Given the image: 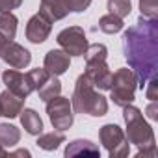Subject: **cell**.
<instances>
[{
    "label": "cell",
    "mask_w": 158,
    "mask_h": 158,
    "mask_svg": "<svg viewBox=\"0 0 158 158\" xmlns=\"http://www.w3.org/2000/svg\"><path fill=\"white\" fill-rule=\"evenodd\" d=\"M125 58L136 74L138 88H143L158 74V19L139 17L136 26L123 34Z\"/></svg>",
    "instance_id": "6da1fadb"
},
{
    "label": "cell",
    "mask_w": 158,
    "mask_h": 158,
    "mask_svg": "<svg viewBox=\"0 0 158 158\" xmlns=\"http://www.w3.org/2000/svg\"><path fill=\"white\" fill-rule=\"evenodd\" d=\"M71 106L74 108L76 114H86L91 117H102L108 112V101L101 93L95 91L93 82L88 78V74H80L74 84V93Z\"/></svg>",
    "instance_id": "7a4b0ae2"
},
{
    "label": "cell",
    "mask_w": 158,
    "mask_h": 158,
    "mask_svg": "<svg viewBox=\"0 0 158 158\" xmlns=\"http://www.w3.org/2000/svg\"><path fill=\"white\" fill-rule=\"evenodd\" d=\"M123 117L127 123V139L128 143H134L138 147H147L154 143V132L151 128V125L143 119V114L139 112V108L127 104L123 106Z\"/></svg>",
    "instance_id": "3957f363"
},
{
    "label": "cell",
    "mask_w": 158,
    "mask_h": 158,
    "mask_svg": "<svg viewBox=\"0 0 158 158\" xmlns=\"http://www.w3.org/2000/svg\"><path fill=\"white\" fill-rule=\"evenodd\" d=\"M138 88L136 74L132 69H117L112 74V88H110V99L117 106H127L134 102V93Z\"/></svg>",
    "instance_id": "277c9868"
},
{
    "label": "cell",
    "mask_w": 158,
    "mask_h": 158,
    "mask_svg": "<svg viewBox=\"0 0 158 158\" xmlns=\"http://www.w3.org/2000/svg\"><path fill=\"white\" fill-rule=\"evenodd\" d=\"M99 138H101V143L104 145V149L108 151V154L112 158H125L128 156L130 152V143L125 136V132L121 130V127L110 123V125H104L99 132Z\"/></svg>",
    "instance_id": "5b68a950"
},
{
    "label": "cell",
    "mask_w": 158,
    "mask_h": 158,
    "mask_svg": "<svg viewBox=\"0 0 158 158\" xmlns=\"http://www.w3.org/2000/svg\"><path fill=\"white\" fill-rule=\"evenodd\" d=\"M47 114H48V119L52 123V127L56 130H67L71 128L73 125V106H71V101L67 97H54L50 101H47Z\"/></svg>",
    "instance_id": "8992f818"
},
{
    "label": "cell",
    "mask_w": 158,
    "mask_h": 158,
    "mask_svg": "<svg viewBox=\"0 0 158 158\" xmlns=\"http://www.w3.org/2000/svg\"><path fill=\"white\" fill-rule=\"evenodd\" d=\"M58 45L69 54V56H84L88 48L86 32L80 26H69L58 34Z\"/></svg>",
    "instance_id": "52a82bcc"
},
{
    "label": "cell",
    "mask_w": 158,
    "mask_h": 158,
    "mask_svg": "<svg viewBox=\"0 0 158 158\" xmlns=\"http://www.w3.org/2000/svg\"><path fill=\"white\" fill-rule=\"evenodd\" d=\"M0 58H2L10 67H13V69H24L32 61V54L23 45H19L15 41H8L2 47V50H0Z\"/></svg>",
    "instance_id": "ba28073f"
},
{
    "label": "cell",
    "mask_w": 158,
    "mask_h": 158,
    "mask_svg": "<svg viewBox=\"0 0 158 158\" xmlns=\"http://www.w3.org/2000/svg\"><path fill=\"white\" fill-rule=\"evenodd\" d=\"M86 74L99 89L112 88V71L106 65V60H91L86 61Z\"/></svg>",
    "instance_id": "9c48e42d"
},
{
    "label": "cell",
    "mask_w": 158,
    "mask_h": 158,
    "mask_svg": "<svg viewBox=\"0 0 158 158\" xmlns=\"http://www.w3.org/2000/svg\"><path fill=\"white\" fill-rule=\"evenodd\" d=\"M50 28H52V21H48L43 13H35L26 24V37H28V41L39 45V43L47 41Z\"/></svg>",
    "instance_id": "30bf717a"
},
{
    "label": "cell",
    "mask_w": 158,
    "mask_h": 158,
    "mask_svg": "<svg viewBox=\"0 0 158 158\" xmlns=\"http://www.w3.org/2000/svg\"><path fill=\"white\" fill-rule=\"evenodd\" d=\"M2 80H4V84H6V88H8L10 91H13L15 95L23 97V99H26V97L32 93V88H30L28 82H26V76H24L23 73H19L17 69H8V71H4V73H2Z\"/></svg>",
    "instance_id": "8fae6325"
},
{
    "label": "cell",
    "mask_w": 158,
    "mask_h": 158,
    "mask_svg": "<svg viewBox=\"0 0 158 158\" xmlns=\"http://www.w3.org/2000/svg\"><path fill=\"white\" fill-rule=\"evenodd\" d=\"M71 65V56L65 50H48L45 56V69L48 71V74L60 76L63 74Z\"/></svg>",
    "instance_id": "7c38bea8"
},
{
    "label": "cell",
    "mask_w": 158,
    "mask_h": 158,
    "mask_svg": "<svg viewBox=\"0 0 158 158\" xmlns=\"http://www.w3.org/2000/svg\"><path fill=\"white\" fill-rule=\"evenodd\" d=\"M0 108H2V115L8 119H13L17 115H21L23 108H24V99L15 95L13 91L6 89L0 93Z\"/></svg>",
    "instance_id": "4fadbf2b"
},
{
    "label": "cell",
    "mask_w": 158,
    "mask_h": 158,
    "mask_svg": "<svg viewBox=\"0 0 158 158\" xmlns=\"http://www.w3.org/2000/svg\"><path fill=\"white\" fill-rule=\"evenodd\" d=\"M39 13H43L48 21H60L63 17H67L69 13V6L65 0H41L39 6Z\"/></svg>",
    "instance_id": "5bb4252c"
},
{
    "label": "cell",
    "mask_w": 158,
    "mask_h": 158,
    "mask_svg": "<svg viewBox=\"0 0 158 158\" xmlns=\"http://www.w3.org/2000/svg\"><path fill=\"white\" fill-rule=\"evenodd\" d=\"M21 125L32 136H39L43 132V121H41L39 114L35 110H32V108H23V112H21Z\"/></svg>",
    "instance_id": "9a60e30c"
},
{
    "label": "cell",
    "mask_w": 158,
    "mask_h": 158,
    "mask_svg": "<svg viewBox=\"0 0 158 158\" xmlns=\"http://www.w3.org/2000/svg\"><path fill=\"white\" fill-rule=\"evenodd\" d=\"M99 154V147L95 143H91L89 139H74L65 147V156H76V154Z\"/></svg>",
    "instance_id": "2e32d148"
},
{
    "label": "cell",
    "mask_w": 158,
    "mask_h": 158,
    "mask_svg": "<svg viewBox=\"0 0 158 158\" xmlns=\"http://www.w3.org/2000/svg\"><path fill=\"white\" fill-rule=\"evenodd\" d=\"M37 91H39V99L47 102V101H50V99H54V97L60 95V91H61V82L58 80V76L50 74Z\"/></svg>",
    "instance_id": "e0dca14e"
},
{
    "label": "cell",
    "mask_w": 158,
    "mask_h": 158,
    "mask_svg": "<svg viewBox=\"0 0 158 158\" xmlns=\"http://www.w3.org/2000/svg\"><path fill=\"white\" fill-rule=\"evenodd\" d=\"M17 17L11 11H0V32L6 35V39H15L17 34Z\"/></svg>",
    "instance_id": "ac0fdd59"
},
{
    "label": "cell",
    "mask_w": 158,
    "mask_h": 158,
    "mask_svg": "<svg viewBox=\"0 0 158 158\" xmlns=\"http://www.w3.org/2000/svg\"><path fill=\"white\" fill-rule=\"evenodd\" d=\"M19 139H21V130L15 125H10V123L0 125V143L4 147H13L19 143Z\"/></svg>",
    "instance_id": "d6986e66"
},
{
    "label": "cell",
    "mask_w": 158,
    "mask_h": 158,
    "mask_svg": "<svg viewBox=\"0 0 158 158\" xmlns=\"http://www.w3.org/2000/svg\"><path fill=\"white\" fill-rule=\"evenodd\" d=\"M63 141H65V136L61 134V130L60 132H47V134L37 138V145L43 151H56Z\"/></svg>",
    "instance_id": "ffe728a7"
},
{
    "label": "cell",
    "mask_w": 158,
    "mask_h": 158,
    "mask_svg": "<svg viewBox=\"0 0 158 158\" xmlns=\"http://www.w3.org/2000/svg\"><path fill=\"white\" fill-rule=\"evenodd\" d=\"M99 28L104 32V34H117L123 30V19L114 15V13H108V15H102L99 19Z\"/></svg>",
    "instance_id": "44dd1931"
},
{
    "label": "cell",
    "mask_w": 158,
    "mask_h": 158,
    "mask_svg": "<svg viewBox=\"0 0 158 158\" xmlns=\"http://www.w3.org/2000/svg\"><path fill=\"white\" fill-rule=\"evenodd\" d=\"M24 76H26V82H28V86L32 88V91H37L50 74H48V71H47L45 67H43V69L37 67V69H32V71L24 73Z\"/></svg>",
    "instance_id": "7402d4cb"
},
{
    "label": "cell",
    "mask_w": 158,
    "mask_h": 158,
    "mask_svg": "<svg viewBox=\"0 0 158 158\" xmlns=\"http://www.w3.org/2000/svg\"><path fill=\"white\" fill-rule=\"evenodd\" d=\"M108 10H110V13H114V15L123 19V17L130 15L132 2L130 0H108Z\"/></svg>",
    "instance_id": "603a6c76"
},
{
    "label": "cell",
    "mask_w": 158,
    "mask_h": 158,
    "mask_svg": "<svg viewBox=\"0 0 158 158\" xmlns=\"http://www.w3.org/2000/svg\"><path fill=\"white\" fill-rule=\"evenodd\" d=\"M86 61H91V60H106L108 56V48L101 43H93V45H88L86 48Z\"/></svg>",
    "instance_id": "cb8c5ba5"
},
{
    "label": "cell",
    "mask_w": 158,
    "mask_h": 158,
    "mask_svg": "<svg viewBox=\"0 0 158 158\" xmlns=\"http://www.w3.org/2000/svg\"><path fill=\"white\" fill-rule=\"evenodd\" d=\"M139 11L141 17L158 19V0H139Z\"/></svg>",
    "instance_id": "d4e9b609"
},
{
    "label": "cell",
    "mask_w": 158,
    "mask_h": 158,
    "mask_svg": "<svg viewBox=\"0 0 158 158\" xmlns=\"http://www.w3.org/2000/svg\"><path fill=\"white\" fill-rule=\"evenodd\" d=\"M67 6H69V11H76V13H82L89 8L91 0H65Z\"/></svg>",
    "instance_id": "484cf974"
},
{
    "label": "cell",
    "mask_w": 158,
    "mask_h": 158,
    "mask_svg": "<svg viewBox=\"0 0 158 158\" xmlns=\"http://www.w3.org/2000/svg\"><path fill=\"white\" fill-rule=\"evenodd\" d=\"M145 86H147V91H145L147 99L149 101H156L158 99V80H156V78H151Z\"/></svg>",
    "instance_id": "4316f807"
},
{
    "label": "cell",
    "mask_w": 158,
    "mask_h": 158,
    "mask_svg": "<svg viewBox=\"0 0 158 158\" xmlns=\"http://www.w3.org/2000/svg\"><path fill=\"white\" fill-rule=\"evenodd\" d=\"M156 156V145H147V147H139L136 158H154Z\"/></svg>",
    "instance_id": "83f0119b"
},
{
    "label": "cell",
    "mask_w": 158,
    "mask_h": 158,
    "mask_svg": "<svg viewBox=\"0 0 158 158\" xmlns=\"http://www.w3.org/2000/svg\"><path fill=\"white\" fill-rule=\"evenodd\" d=\"M23 4V0H0V11H11Z\"/></svg>",
    "instance_id": "f1b7e54d"
},
{
    "label": "cell",
    "mask_w": 158,
    "mask_h": 158,
    "mask_svg": "<svg viewBox=\"0 0 158 158\" xmlns=\"http://www.w3.org/2000/svg\"><path fill=\"white\" fill-rule=\"evenodd\" d=\"M145 114H147V117H149V119H152V121H156V119H158V104H156V101H151V104L147 106Z\"/></svg>",
    "instance_id": "f546056e"
},
{
    "label": "cell",
    "mask_w": 158,
    "mask_h": 158,
    "mask_svg": "<svg viewBox=\"0 0 158 158\" xmlns=\"http://www.w3.org/2000/svg\"><path fill=\"white\" fill-rule=\"evenodd\" d=\"M8 156H10V158H19V156L30 158V151H28V149H19V151H15V152H10Z\"/></svg>",
    "instance_id": "4dcf8cb0"
},
{
    "label": "cell",
    "mask_w": 158,
    "mask_h": 158,
    "mask_svg": "<svg viewBox=\"0 0 158 158\" xmlns=\"http://www.w3.org/2000/svg\"><path fill=\"white\" fill-rule=\"evenodd\" d=\"M8 41H10V39H6V35H4L2 32H0V50H2V47H4Z\"/></svg>",
    "instance_id": "1f68e13d"
},
{
    "label": "cell",
    "mask_w": 158,
    "mask_h": 158,
    "mask_svg": "<svg viewBox=\"0 0 158 158\" xmlns=\"http://www.w3.org/2000/svg\"><path fill=\"white\" fill-rule=\"evenodd\" d=\"M4 156H8V152H6V149H4V145L0 143V158H4Z\"/></svg>",
    "instance_id": "d6a6232c"
},
{
    "label": "cell",
    "mask_w": 158,
    "mask_h": 158,
    "mask_svg": "<svg viewBox=\"0 0 158 158\" xmlns=\"http://www.w3.org/2000/svg\"><path fill=\"white\" fill-rule=\"evenodd\" d=\"M0 115H2V108H0Z\"/></svg>",
    "instance_id": "836d02e7"
}]
</instances>
